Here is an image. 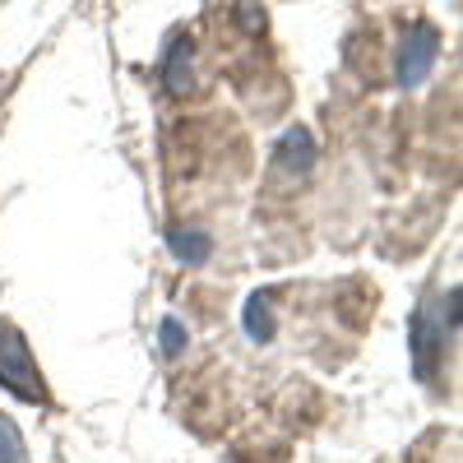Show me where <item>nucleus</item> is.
<instances>
[{"label": "nucleus", "mask_w": 463, "mask_h": 463, "mask_svg": "<svg viewBox=\"0 0 463 463\" xmlns=\"http://www.w3.org/2000/svg\"><path fill=\"white\" fill-rule=\"evenodd\" d=\"M0 384H5V390H14L19 399H28V403L43 399V375L33 371V357H28L24 334L10 329V325H0Z\"/></svg>", "instance_id": "nucleus-1"}, {"label": "nucleus", "mask_w": 463, "mask_h": 463, "mask_svg": "<svg viewBox=\"0 0 463 463\" xmlns=\"http://www.w3.org/2000/svg\"><path fill=\"white\" fill-rule=\"evenodd\" d=\"M408 338H412V362H417V375L427 380L431 375V357L445 353V325H436L431 311H417L412 325H408Z\"/></svg>", "instance_id": "nucleus-2"}, {"label": "nucleus", "mask_w": 463, "mask_h": 463, "mask_svg": "<svg viewBox=\"0 0 463 463\" xmlns=\"http://www.w3.org/2000/svg\"><path fill=\"white\" fill-rule=\"evenodd\" d=\"M431 56H436V28L431 24H421L412 33V43L403 47V65H399V84H421L427 80V70H431Z\"/></svg>", "instance_id": "nucleus-3"}, {"label": "nucleus", "mask_w": 463, "mask_h": 463, "mask_svg": "<svg viewBox=\"0 0 463 463\" xmlns=\"http://www.w3.org/2000/svg\"><path fill=\"white\" fill-rule=\"evenodd\" d=\"M176 255L181 260H190V264H204L209 260V237H204V232H176Z\"/></svg>", "instance_id": "nucleus-4"}, {"label": "nucleus", "mask_w": 463, "mask_h": 463, "mask_svg": "<svg viewBox=\"0 0 463 463\" xmlns=\"http://www.w3.org/2000/svg\"><path fill=\"white\" fill-rule=\"evenodd\" d=\"M0 463H28V449L19 440V427L0 417Z\"/></svg>", "instance_id": "nucleus-5"}, {"label": "nucleus", "mask_w": 463, "mask_h": 463, "mask_svg": "<svg viewBox=\"0 0 463 463\" xmlns=\"http://www.w3.org/2000/svg\"><path fill=\"white\" fill-rule=\"evenodd\" d=\"M181 347H185V329H181L176 320H167V325H163V353H167V357H176Z\"/></svg>", "instance_id": "nucleus-6"}]
</instances>
